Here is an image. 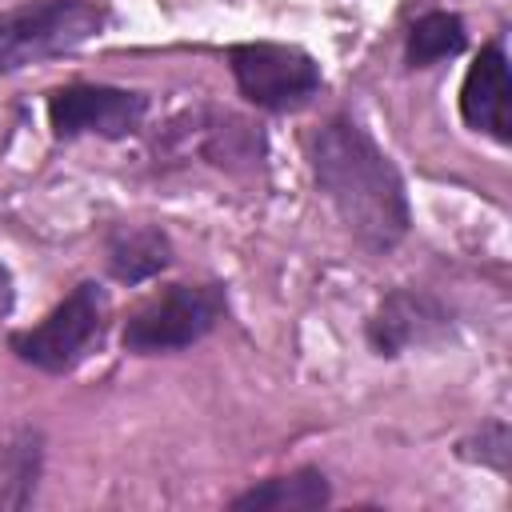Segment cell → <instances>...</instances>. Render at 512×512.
Masks as SVG:
<instances>
[{"mask_svg":"<svg viewBox=\"0 0 512 512\" xmlns=\"http://www.w3.org/2000/svg\"><path fill=\"white\" fill-rule=\"evenodd\" d=\"M308 164L316 188L360 248L392 252L408 236L412 208L404 180L356 116L340 112L324 120L308 136Z\"/></svg>","mask_w":512,"mask_h":512,"instance_id":"obj_1","label":"cell"},{"mask_svg":"<svg viewBox=\"0 0 512 512\" xmlns=\"http://www.w3.org/2000/svg\"><path fill=\"white\" fill-rule=\"evenodd\" d=\"M108 8L96 0H24L0 8V76L68 56L96 40Z\"/></svg>","mask_w":512,"mask_h":512,"instance_id":"obj_2","label":"cell"},{"mask_svg":"<svg viewBox=\"0 0 512 512\" xmlns=\"http://www.w3.org/2000/svg\"><path fill=\"white\" fill-rule=\"evenodd\" d=\"M108 292L96 280H80L44 320H36L32 328H20L8 336V348L16 352V360L48 372V376H64L72 368H80L108 332Z\"/></svg>","mask_w":512,"mask_h":512,"instance_id":"obj_3","label":"cell"},{"mask_svg":"<svg viewBox=\"0 0 512 512\" xmlns=\"http://www.w3.org/2000/svg\"><path fill=\"white\" fill-rule=\"evenodd\" d=\"M228 312L224 284H168L148 296L120 332L124 352L132 356H168L200 344Z\"/></svg>","mask_w":512,"mask_h":512,"instance_id":"obj_4","label":"cell"},{"mask_svg":"<svg viewBox=\"0 0 512 512\" xmlns=\"http://www.w3.org/2000/svg\"><path fill=\"white\" fill-rule=\"evenodd\" d=\"M228 68L240 96L264 112H296L312 104L324 84L316 56H308L296 44H272V40L232 44Z\"/></svg>","mask_w":512,"mask_h":512,"instance_id":"obj_5","label":"cell"},{"mask_svg":"<svg viewBox=\"0 0 512 512\" xmlns=\"http://www.w3.org/2000/svg\"><path fill=\"white\" fill-rule=\"evenodd\" d=\"M148 116V96L116 84H64L48 96V128L56 140H124Z\"/></svg>","mask_w":512,"mask_h":512,"instance_id":"obj_6","label":"cell"},{"mask_svg":"<svg viewBox=\"0 0 512 512\" xmlns=\"http://www.w3.org/2000/svg\"><path fill=\"white\" fill-rule=\"evenodd\" d=\"M448 328H452V316L440 296H432L424 288H392L368 316L364 340L376 356L392 360L412 348L436 344L440 336H448Z\"/></svg>","mask_w":512,"mask_h":512,"instance_id":"obj_7","label":"cell"},{"mask_svg":"<svg viewBox=\"0 0 512 512\" xmlns=\"http://www.w3.org/2000/svg\"><path fill=\"white\" fill-rule=\"evenodd\" d=\"M172 136L180 140L184 152H196L200 160L224 172H252L264 160V132L236 112H220V108L184 112L172 124Z\"/></svg>","mask_w":512,"mask_h":512,"instance_id":"obj_8","label":"cell"},{"mask_svg":"<svg viewBox=\"0 0 512 512\" xmlns=\"http://www.w3.org/2000/svg\"><path fill=\"white\" fill-rule=\"evenodd\" d=\"M460 116L472 132H484L500 144L512 140V120H508V56L504 44L492 40L480 48V56L468 64L464 84H460Z\"/></svg>","mask_w":512,"mask_h":512,"instance_id":"obj_9","label":"cell"},{"mask_svg":"<svg viewBox=\"0 0 512 512\" xmlns=\"http://www.w3.org/2000/svg\"><path fill=\"white\" fill-rule=\"evenodd\" d=\"M104 260L112 280L144 284L172 264V240L156 224H116L104 236Z\"/></svg>","mask_w":512,"mask_h":512,"instance_id":"obj_10","label":"cell"},{"mask_svg":"<svg viewBox=\"0 0 512 512\" xmlns=\"http://www.w3.org/2000/svg\"><path fill=\"white\" fill-rule=\"evenodd\" d=\"M332 500V484L320 468H296L288 476H268L232 500V512H312Z\"/></svg>","mask_w":512,"mask_h":512,"instance_id":"obj_11","label":"cell"},{"mask_svg":"<svg viewBox=\"0 0 512 512\" xmlns=\"http://www.w3.org/2000/svg\"><path fill=\"white\" fill-rule=\"evenodd\" d=\"M44 468V436L40 428H16L0 444V508H24L36 496Z\"/></svg>","mask_w":512,"mask_h":512,"instance_id":"obj_12","label":"cell"},{"mask_svg":"<svg viewBox=\"0 0 512 512\" xmlns=\"http://www.w3.org/2000/svg\"><path fill=\"white\" fill-rule=\"evenodd\" d=\"M464 44H468V32H464V20L456 12H424L408 28L404 60H408V68H432L448 56H460Z\"/></svg>","mask_w":512,"mask_h":512,"instance_id":"obj_13","label":"cell"},{"mask_svg":"<svg viewBox=\"0 0 512 512\" xmlns=\"http://www.w3.org/2000/svg\"><path fill=\"white\" fill-rule=\"evenodd\" d=\"M476 444H480V452H468V460H480V464H488V468H496V472H508V424L504 420H488V424H480V432H476Z\"/></svg>","mask_w":512,"mask_h":512,"instance_id":"obj_14","label":"cell"},{"mask_svg":"<svg viewBox=\"0 0 512 512\" xmlns=\"http://www.w3.org/2000/svg\"><path fill=\"white\" fill-rule=\"evenodd\" d=\"M8 308H12V276L0 264V316H8Z\"/></svg>","mask_w":512,"mask_h":512,"instance_id":"obj_15","label":"cell"}]
</instances>
